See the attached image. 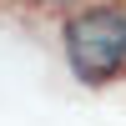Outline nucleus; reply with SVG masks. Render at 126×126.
Masks as SVG:
<instances>
[{
	"label": "nucleus",
	"instance_id": "f03ea898",
	"mask_svg": "<svg viewBox=\"0 0 126 126\" xmlns=\"http://www.w3.org/2000/svg\"><path fill=\"white\" fill-rule=\"evenodd\" d=\"M50 5H71V0H50Z\"/></svg>",
	"mask_w": 126,
	"mask_h": 126
},
{
	"label": "nucleus",
	"instance_id": "f257e3e1",
	"mask_svg": "<svg viewBox=\"0 0 126 126\" xmlns=\"http://www.w3.org/2000/svg\"><path fill=\"white\" fill-rule=\"evenodd\" d=\"M71 76L81 86H106L126 71V5H81L61 25Z\"/></svg>",
	"mask_w": 126,
	"mask_h": 126
}]
</instances>
